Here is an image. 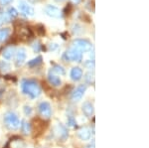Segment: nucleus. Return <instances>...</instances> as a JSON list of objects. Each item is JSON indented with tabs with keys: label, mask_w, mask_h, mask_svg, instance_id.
I'll return each mask as SVG.
<instances>
[{
	"label": "nucleus",
	"mask_w": 149,
	"mask_h": 148,
	"mask_svg": "<svg viewBox=\"0 0 149 148\" xmlns=\"http://www.w3.org/2000/svg\"><path fill=\"white\" fill-rule=\"evenodd\" d=\"M86 148H95V141H93L88 146H86Z\"/></svg>",
	"instance_id": "obj_31"
},
{
	"label": "nucleus",
	"mask_w": 149,
	"mask_h": 148,
	"mask_svg": "<svg viewBox=\"0 0 149 148\" xmlns=\"http://www.w3.org/2000/svg\"><path fill=\"white\" fill-rule=\"evenodd\" d=\"M3 120L5 126L10 130H17L20 127V119L17 114L13 111H8L4 114Z\"/></svg>",
	"instance_id": "obj_2"
},
{
	"label": "nucleus",
	"mask_w": 149,
	"mask_h": 148,
	"mask_svg": "<svg viewBox=\"0 0 149 148\" xmlns=\"http://www.w3.org/2000/svg\"><path fill=\"white\" fill-rule=\"evenodd\" d=\"M68 125L71 126V127H74V126L77 125L76 120H74V116H72V115H69L68 116Z\"/></svg>",
	"instance_id": "obj_22"
},
{
	"label": "nucleus",
	"mask_w": 149,
	"mask_h": 148,
	"mask_svg": "<svg viewBox=\"0 0 149 148\" xmlns=\"http://www.w3.org/2000/svg\"><path fill=\"white\" fill-rule=\"evenodd\" d=\"M33 49H34L35 52H39L40 49H41V45L39 42H35L34 44H33Z\"/></svg>",
	"instance_id": "obj_28"
},
{
	"label": "nucleus",
	"mask_w": 149,
	"mask_h": 148,
	"mask_svg": "<svg viewBox=\"0 0 149 148\" xmlns=\"http://www.w3.org/2000/svg\"><path fill=\"white\" fill-rule=\"evenodd\" d=\"M81 0H72V2L74 4H79V3H81Z\"/></svg>",
	"instance_id": "obj_32"
},
{
	"label": "nucleus",
	"mask_w": 149,
	"mask_h": 148,
	"mask_svg": "<svg viewBox=\"0 0 149 148\" xmlns=\"http://www.w3.org/2000/svg\"><path fill=\"white\" fill-rule=\"evenodd\" d=\"M39 113L43 118H50L52 115V106L50 104V102L48 101H42L40 102L39 106Z\"/></svg>",
	"instance_id": "obj_5"
},
{
	"label": "nucleus",
	"mask_w": 149,
	"mask_h": 148,
	"mask_svg": "<svg viewBox=\"0 0 149 148\" xmlns=\"http://www.w3.org/2000/svg\"><path fill=\"white\" fill-rule=\"evenodd\" d=\"M45 14L52 18H60L62 16V11L54 5H47L44 8Z\"/></svg>",
	"instance_id": "obj_8"
},
{
	"label": "nucleus",
	"mask_w": 149,
	"mask_h": 148,
	"mask_svg": "<svg viewBox=\"0 0 149 148\" xmlns=\"http://www.w3.org/2000/svg\"><path fill=\"white\" fill-rule=\"evenodd\" d=\"M73 48L79 50L81 53H86V52H90L93 48V45L88 40L86 39H76L72 42Z\"/></svg>",
	"instance_id": "obj_3"
},
{
	"label": "nucleus",
	"mask_w": 149,
	"mask_h": 148,
	"mask_svg": "<svg viewBox=\"0 0 149 148\" xmlns=\"http://www.w3.org/2000/svg\"><path fill=\"white\" fill-rule=\"evenodd\" d=\"M86 90V85H78V87L76 88L73 92H72L71 94V99L73 101H80L81 99H83V97L85 95V92Z\"/></svg>",
	"instance_id": "obj_6"
},
{
	"label": "nucleus",
	"mask_w": 149,
	"mask_h": 148,
	"mask_svg": "<svg viewBox=\"0 0 149 148\" xmlns=\"http://www.w3.org/2000/svg\"><path fill=\"white\" fill-rule=\"evenodd\" d=\"M4 22H8V18L6 17L5 14H3V13L0 12V26H1Z\"/></svg>",
	"instance_id": "obj_25"
},
{
	"label": "nucleus",
	"mask_w": 149,
	"mask_h": 148,
	"mask_svg": "<svg viewBox=\"0 0 149 148\" xmlns=\"http://www.w3.org/2000/svg\"><path fill=\"white\" fill-rule=\"evenodd\" d=\"M85 66L86 67V68H88L91 70V69H93L95 68V62L93 61H88L85 63Z\"/></svg>",
	"instance_id": "obj_27"
},
{
	"label": "nucleus",
	"mask_w": 149,
	"mask_h": 148,
	"mask_svg": "<svg viewBox=\"0 0 149 148\" xmlns=\"http://www.w3.org/2000/svg\"><path fill=\"white\" fill-rule=\"evenodd\" d=\"M56 1H63V0H56Z\"/></svg>",
	"instance_id": "obj_33"
},
{
	"label": "nucleus",
	"mask_w": 149,
	"mask_h": 148,
	"mask_svg": "<svg viewBox=\"0 0 149 148\" xmlns=\"http://www.w3.org/2000/svg\"><path fill=\"white\" fill-rule=\"evenodd\" d=\"M12 0H0V3L2 4V5H7V4H9Z\"/></svg>",
	"instance_id": "obj_30"
},
{
	"label": "nucleus",
	"mask_w": 149,
	"mask_h": 148,
	"mask_svg": "<svg viewBox=\"0 0 149 148\" xmlns=\"http://www.w3.org/2000/svg\"><path fill=\"white\" fill-rule=\"evenodd\" d=\"M15 52H16L15 47L8 46L3 50V52H2V56H3V58L5 60H11L12 57L15 55Z\"/></svg>",
	"instance_id": "obj_15"
},
{
	"label": "nucleus",
	"mask_w": 149,
	"mask_h": 148,
	"mask_svg": "<svg viewBox=\"0 0 149 148\" xmlns=\"http://www.w3.org/2000/svg\"><path fill=\"white\" fill-rule=\"evenodd\" d=\"M58 48H59V45L56 44V43H52V44H50V46H49V49L51 50V51H54V50H57Z\"/></svg>",
	"instance_id": "obj_29"
},
{
	"label": "nucleus",
	"mask_w": 149,
	"mask_h": 148,
	"mask_svg": "<svg viewBox=\"0 0 149 148\" xmlns=\"http://www.w3.org/2000/svg\"><path fill=\"white\" fill-rule=\"evenodd\" d=\"M23 111H24V113H25L26 115H31V114H32V113H33V109L31 108L30 106H24Z\"/></svg>",
	"instance_id": "obj_24"
},
{
	"label": "nucleus",
	"mask_w": 149,
	"mask_h": 148,
	"mask_svg": "<svg viewBox=\"0 0 149 148\" xmlns=\"http://www.w3.org/2000/svg\"><path fill=\"white\" fill-rule=\"evenodd\" d=\"M48 80H49V83H51L53 87L57 88L62 85V81H61V79L59 78V76L54 74L52 71H50L49 74H48Z\"/></svg>",
	"instance_id": "obj_13"
},
{
	"label": "nucleus",
	"mask_w": 149,
	"mask_h": 148,
	"mask_svg": "<svg viewBox=\"0 0 149 148\" xmlns=\"http://www.w3.org/2000/svg\"><path fill=\"white\" fill-rule=\"evenodd\" d=\"M20 126H21V130L24 134H30L31 131H32V127H31V124L26 120H23L22 122L20 123Z\"/></svg>",
	"instance_id": "obj_16"
},
{
	"label": "nucleus",
	"mask_w": 149,
	"mask_h": 148,
	"mask_svg": "<svg viewBox=\"0 0 149 148\" xmlns=\"http://www.w3.org/2000/svg\"><path fill=\"white\" fill-rule=\"evenodd\" d=\"M36 31H37V33L39 35H41V36H43V35H45V27L43 25H38L37 27H36Z\"/></svg>",
	"instance_id": "obj_23"
},
{
	"label": "nucleus",
	"mask_w": 149,
	"mask_h": 148,
	"mask_svg": "<svg viewBox=\"0 0 149 148\" xmlns=\"http://www.w3.org/2000/svg\"><path fill=\"white\" fill-rule=\"evenodd\" d=\"M86 80L88 83H93V75L92 73H88L86 75Z\"/></svg>",
	"instance_id": "obj_26"
},
{
	"label": "nucleus",
	"mask_w": 149,
	"mask_h": 148,
	"mask_svg": "<svg viewBox=\"0 0 149 148\" xmlns=\"http://www.w3.org/2000/svg\"><path fill=\"white\" fill-rule=\"evenodd\" d=\"M7 14H8V16L11 18H15L18 16V12L16 11V9L14 8V7H10V8H8V10H7Z\"/></svg>",
	"instance_id": "obj_21"
},
{
	"label": "nucleus",
	"mask_w": 149,
	"mask_h": 148,
	"mask_svg": "<svg viewBox=\"0 0 149 148\" xmlns=\"http://www.w3.org/2000/svg\"><path fill=\"white\" fill-rule=\"evenodd\" d=\"M21 90L24 94L30 97L31 99H37L42 92L39 83L33 80H23L21 82Z\"/></svg>",
	"instance_id": "obj_1"
},
{
	"label": "nucleus",
	"mask_w": 149,
	"mask_h": 148,
	"mask_svg": "<svg viewBox=\"0 0 149 148\" xmlns=\"http://www.w3.org/2000/svg\"><path fill=\"white\" fill-rule=\"evenodd\" d=\"M18 6H19V8H20V11L23 12L26 15H29V16L34 15V13H35L34 8L31 5H29L28 2H26L25 0H20L18 3Z\"/></svg>",
	"instance_id": "obj_10"
},
{
	"label": "nucleus",
	"mask_w": 149,
	"mask_h": 148,
	"mask_svg": "<svg viewBox=\"0 0 149 148\" xmlns=\"http://www.w3.org/2000/svg\"><path fill=\"white\" fill-rule=\"evenodd\" d=\"M64 59L70 62H81V59H83V54L74 48H70L65 53Z\"/></svg>",
	"instance_id": "obj_4"
},
{
	"label": "nucleus",
	"mask_w": 149,
	"mask_h": 148,
	"mask_svg": "<svg viewBox=\"0 0 149 148\" xmlns=\"http://www.w3.org/2000/svg\"><path fill=\"white\" fill-rule=\"evenodd\" d=\"M9 70H10V65H9L7 62L4 61H0V72L1 73H7Z\"/></svg>",
	"instance_id": "obj_19"
},
{
	"label": "nucleus",
	"mask_w": 149,
	"mask_h": 148,
	"mask_svg": "<svg viewBox=\"0 0 149 148\" xmlns=\"http://www.w3.org/2000/svg\"><path fill=\"white\" fill-rule=\"evenodd\" d=\"M27 53L24 48H19L17 51L15 52V65L17 67H21L25 63Z\"/></svg>",
	"instance_id": "obj_7"
},
{
	"label": "nucleus",
	"mask_w": 149,
	"mask_h": 148,
	"mask_svg": "<svg viewBox=\"0 0 149 148\" xmlns=\"http://www.w3.org/2000/svg\"><path fill=\"white\" fill-rule=\"evenodd\" d=\"M56 133L58 135L59 140H60V141H62V142H65L69 137L68 130H67V128L65 127L63 124H61V123H58V124H57V126H56Z\"/></svg>",
	"instance_id": "obj_9"
},
{
	"label": "nucleus",
	"mask_w": 149,
	"mask_h": 148,
	"mask_svg": "<svg viewBox=\"0 0 149 148\" xmlns=\"http://www.w3.org/2000/svg\"><path fill=\"white\" fill-rule=\"evenodd\" d=\"M71 79L74 82H78V81H80L81 78H83V70H81V68H79V67H74L71 70Z\"/></svg>",
	"instance_id": "obj_14"
},
{
	"label": "nucleus",
	"mask_w": 149,
	"mask_h": 148,
	"mask_svg": "<svg viewBox=\"0 0 149 148\" xmlns=\"http://www.w3.org/2000/svg\"><path fill=\"white\" fill-rule=\"evenodd\" d=\"M78 137L80 138L83 141H86V140H90L91 137H92V130H91L90 127H81V129L78 130Z\"/></svg>",
	"instance_id": "obj_11"
},
{
	"label": "nucleus",
	"mask_w": 149,
	"mask_h": 148,
	"mask_svg": "<svg viewBox=\"0 0 149 148\" xmlns=\"http://www.w3.org/2000/svg\"><path fill=\"white\" fill-rule=\"evenodd\" d=\"M42 57L39 56V57H37L36 59H33V60H31L30 62L28 63V66L29 67H36V66H38V65H40L41 63H42Z\"/></svg>",
	"instance_id": "obj_20"
},
{
	"label": "nucleus",
	"mask_w": 149,
	"mask_h": 148,
	"mask_svg": "<svg viewBox=\"0 0 149 148\" xmlns=\"http://www.w3.org/2000/svg\"><path fill=\"white\" fill-rule=\"evenodd\" d=\"M81 110H83L84 114L86 116V117L91 118L93 115V113H95V108H93V104L90 101H86L84 102V104L81 106Z\"/></svg>",
	"instance_id": "obj_12"
},
{
	"label": "nucleus",
	"mask_w": 149,
	"mask_h": 148,
	"mask_svg": "<svg viewBox=\"0 0 149 148\" xmlns=\"http://www.w3.org/2000/svg\"><path fill=\"white\" fill-rule=\"evenodd\" d=\"M51 71H52L54 74H56V75L64 76L65 74H66V71H65V69H64L62 66H60V65H54V67L52 68V70H51Z\"/></svg>",
	"instance_id": "obj_18"
},
{
	"label": "nucleus",
	"mask_w": 149,
	"mask_h": 148,
	"mask_svg": "<svg viewBox=\"0 0 149 148\" xmlns=\"http://www.w3.org/2000/svg\"><path fill=\"white\" fill-rule=\"evenodd\" d=\"M10 35V30L8 28H4V29H0V43L4 42L7 38Z\"/></svg>",
	"instance_id": "obj_17"
}]
</instances>
